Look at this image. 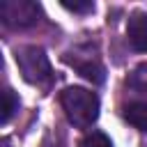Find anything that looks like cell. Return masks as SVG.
I'll list each match as a JSON object with an SVG mask.
<instances>
[{"instance_id":"5b68a950","label":"cell","mask_w":147,"mask_h":147,"mask_svg":"<svg viewBox=\"0 0 147 147\" xmlns=\"http://www.w3.org/2000/svg\"><path fill=\"white\" fill-rule=\"evenodd\" d=\"M126 39L129 46L138 53H147V14L142 9H136L129 14L126 21Z\"/></svg>"},{"instance_id":"9c48e42d","label":"cell","mask_w":147,"mask_h":147,"mask_svg":"<svg viewBox=\"0 0 147 147\" xmlns=\"http://www.w3.org/2000/svg\"><path fill=\"white\" fill-rule=\"evenodd\" d=\"M78 147H113V140L103 131H90L80 138Z\"/></svg>"},{"instance_id":"8992f818","label":"cell","mask_w":147,"mask_h":147,"mask_svg":"<svg viewBox=\"0 0 147 147\" xmlns=\"http://www.w3.org/2000/svg\"><path fill=\"white\" fill-rule=\"evenodd\" d=\"M122 115H124V119L131 126H136L138 131H145L147 133V103L145 101H133V103L124 106Z\"/></svg>"},{"instance_id":"52a82bcc","label":"cell","mask_w":147,"mask_h":147,"mask_svg":"<svg viewBox=\"0 0 147 147\" xmlns=\"http://www.w3.org/2000/svg\"><path fill=\"white\" fill-rule=\"evenodd\" d=\"M126 85L136 92V94H142L147 96V62H140L126 78Z\"/></svg>"},{"instance_id":"277c9868","label":"cell","mask_w":147,"mask_h":147,"mask_svg":"<svg viewBox=\"0 0 147 147\" xmlns=\"http://www.w3.org/2000/svg\"><path fill=\"white\" fill-rule=\"evenodd\" d=\"M41 7L32 0H2L0 2V18L7 28L25 30L39 23Z\"/></svg>"},{"instance_id":"ba28073f","label":"cell","mask_w":147,"mask_h":147,"mask_svg":"<svg viewBox=\"0 0 147 147\" xmlns=\"http://www.w3.org/2000/svg\"><path fill=\"white\" fill-rule=\"evenodd\" d=\"M18 106H21L18 94H16L11 87H5V92H2V124H7V122L18 113Z\"/></svg>"},{"instance_id":"30bf717a","label":"cell","mask_w":147,"mask_h":147,"mask_svg":"<svg viewBox=\"0 0 147 147\" xmlns=\"http://www.w3.org/2000/svg\"><path fill=\"white\" fill-rule=\"evenodd\" d=\"M62 7L69 9V11H74V14H90V11H94V2L92 0H87V2H69V0H62Z\"/></svg>"},{"instance_id":"6da1fadb","label":"cell","mask_w":147,"mask_h":147,"mask_svg":"<svg viewBox=\"0 0 147 147\" xmlns=\"http://www.w3.org/2000/svg\"><path fill=\"white\" fill-rule=\"evenodd\" d=\"M60 106L69 119V124H74L76 129H90L96 117H99V96L92 90L85 87H67L60 94Z\"/></svg>"},{"instance_id":"3957f363","label":"cell","mask_w":147,"mask_h":147,"mask_svg":"<svg viewBox=\"0 0 147 147\" xmlns=\"http://www.w3.org/2000/svg\"><path fill=\"white\" fill-rule=\"evenodd\" d=\"M62 60L74 67L85 80L94 83V85H101L106 80V69H103V62H101V55H99V48L96 44L92 41H85V44H76L74 48H69Z\"/></svg>"},{"instance_id":"7a4b0ae2","label":"cell","mask_w":147,"mask_h":147,"mask_svg":"<svg viewBox=\"0 0 147 147\" xmlns=\"http://www.w3.org/2000/svg\"><path fill=\"white\" fill-rule=\"evenodd\" d=\"M14 60L23 74V78L30 85L48 87L53 83V69L48 62V55L39 46H18L14 51Z\"/></svg>"}]
</instances>
